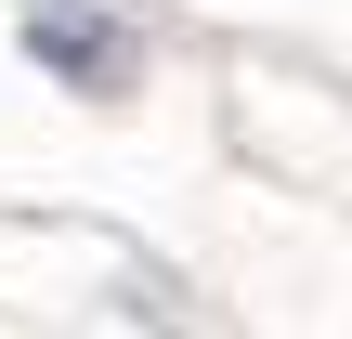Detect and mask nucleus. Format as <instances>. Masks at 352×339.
Segmentation results:
<instances>
[{
  "mask_svg": "<svg viewBox=\"0 0 352 339\" xmlns=\"http://www.w3.org/2000/svg\"><path fill=\"white\" fill-rule=\"evenodd\" d=\"M26 52H39V65H65L78 91H118V78H131V39H118L104 13H65V0H39V13H26Z\"/></svg>",
  "mask_w": 352,
  "mask_h": 339,
  "instance_id": "nucleus-1",
  "label": "nucleus"
}]
</instances>
